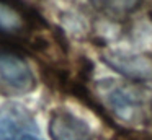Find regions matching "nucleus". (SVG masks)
Wrapping results in <instances>:
<instances>
[{
    "instance_id": "obj_1",
    "label": "nucleus",
    "mask_w": 152,
    "mask_h": 140,
    "mask_svg": "<svg viewBox=\"0 0 152 140\" xmlns=\"http://www.w3.org/2000/svg\"><path fill=\"white\" fill-rule=\"evenodd\" d=\"M48 28L43 16L23 0H0V39L39 51L46 41L39 34Z\"/></svg>"
},
{
    "instance_id": "obj_2",
    "label": "nucleus",
    "mask_w": 152,
    "mask_h": 140,
    "mask_svg": "<svg viewBox=\"0 0 152 140\" xmlns=\"http://www.w3.org/2000/svg\"><path fill=\"white\" fill-rule=\"evenodd\" d=\"M95 99L103 112H110L126 124H141L145 119V94L139 86L118 80H102L95 86Z\"/></svg>"
},
{
    "instance_id": "obj_3",
    "label": "nucleus",
    "mask_w": 152,
    "mask_h": 140,
    "mask_svg": "<svg viewBox=\"0 0 152 140\" xmlns=\"http://www.w3.org/2000/svg\"><path fill=\"white\" fill-rule=\"evenodd\" d=\"M36 88V78L23 57L0 51V90L8 94H25Z\"/></svg>"
},
{
    "instance_id": "obj_4",
    "label": "nucleus",
    "mask_w": 152,
    "mask_h": 140,
    "mask_svg": "<svg viewBox=\"0 0 152 140\" xmlns=\"http://www.w3.org/2000/svg\"><path fill=\"white\" fill-rule=\"evenodd\" d=\"M38 125L25 107L10 104L0 109V140H34Z\"/></svg>"
},
{
    "instance_id": "obj_5",
    "label": "nucleus",
    "mask_w": 152,
    "mask_h": 140,
    "mask_svg": "<svg viewBox=\"0 0 152 140\" xmlns=\"http://www.w3.org/2000/svg\"><path fill=\"white\" fill-rule=\"evenodd\" d=\"M103 60L115 72L136 81L152 80V57L144 54H132L124 51H110Z\"/></svg>"
},
{
    "instance_id": "obj_6",
    "label": "nucleus",
    "mask_w": 152,
    "mask_h": 140,
    "mask_svg": "<svg viewBox=\"0 0 152 140\" xmlns=\"http://www.w3.org/2000/svg\"><path fill=\"white\" fill-rule=\"evenodd\" d=\"M49 135L53 140H93L87 122L66 109H56L51 114Z\"/></svg>"
},
{
    "instance_id": "obj_7",
    "label": "nucleus",
    "mask_w": 152,
    "mask_h": 140,
    "mask_svg": "<svg viewBox=\"0 0 152 140\" xmlns=\"http://www.w3.org/2000/svg\"><path fill=\"white\" fill-rule=\"evenodd\" d=\"M90 2L105 15L113 18H123L134 12L141 0H90Z\"/></svg>"
},
{
    "instance_id": "obj_8",
    "label": "nucleus",
    "mask_w": 152,
    "mask_h": 140,
    "mask_svg": "<svg viewBox=\"0 0 152 140\" xmlns=\"http://www.w3.org/2000/svg\"><path fill=\"white\" fill-rule=\"evenodd\" d=\"M113 140H152V133L144 130H123L116 133Z\"/></svg>"
},
{
    "instance_id": "obj_9",
    "label": "nucleus",
    "mask_w": 152,
    "mask_h": 140,
    "mask_svg": "<svg viewBox=\"0 0 152 140\" xmlns=\"http://www.w3.org/2000/svg\"><path fill=\"white\" fill-rule=\"evenodd\" d=\"M34 140H39V139H34Z\"/></svg>"
}]
</instances>
